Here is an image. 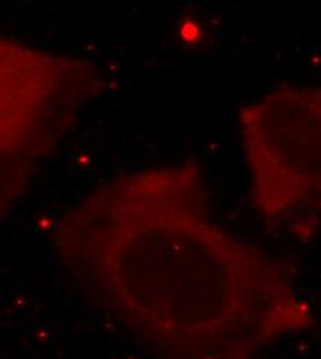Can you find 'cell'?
Instances as JSON below:
<instances>
[{
	"label": "cell",
	"instance_id": "cell-1",
	"mask_svg": "<svg viewBox=\"0 0 321 359\" xmlns=\"http://www.w3.org/2000/svg\"><path fill=\"white\" fill-rule=\"evenodd\" d=\"M181 34H182V39H184L185 42H194L199 38V28L192 21H185L182 27Z\"/></svg>",
	"mask_w": 321,
	"mask_h": 359
}]
</instances>
